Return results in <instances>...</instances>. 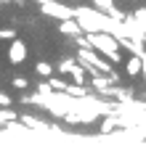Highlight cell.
<instances>
[{
    "instance_id": "obj_1",
    "label": "cell",
    "mask_w": 146,
    "mask_h": 148,
    "mask_svg": "<svg viewBox=\"0 0 146 148\" xmlns=\"http://www.w3.org/2000/svg\"><path fill=\"white\" fill-rule=\"evenodd\" d=\"M11 56H13L16 61H21V58H24V48H21L19 42H13V48H11Z\"/></svg>"
}]
</instances>
